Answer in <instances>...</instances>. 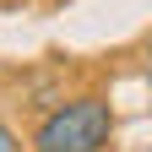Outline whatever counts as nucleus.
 Here are the masks:
<instances>
[{
	"instance_id": "obj_1",
	"label": "nucleus",
	"mask_w": 152,
	"mask_h": 152,
	"mask_svg": "<svg viewBox=\"0 0 152 152\" xmlns=\"http://www.w3.org/2000/svg\"><path fill=\"white\" fill-rule=\"evenodd\" d=\"M114 130V109L103 98H71L38 125V152H98Z\"/></svg>"
},
{
	"instance_id": "obj_2",
	"label": "nucleus",
	"mask_w": 152,
	"mask_h": 152,
	"mask_svg": "<svg viewBox=\"0 0 152 152\" xmlns=\"http://www.w3.org/2000/svg\"><path fill=\"white\" fill-rule=\"evenodd\" d=\"M0 152H11V136H6V125H0Z\"/></svg>"
}]
</instances>
